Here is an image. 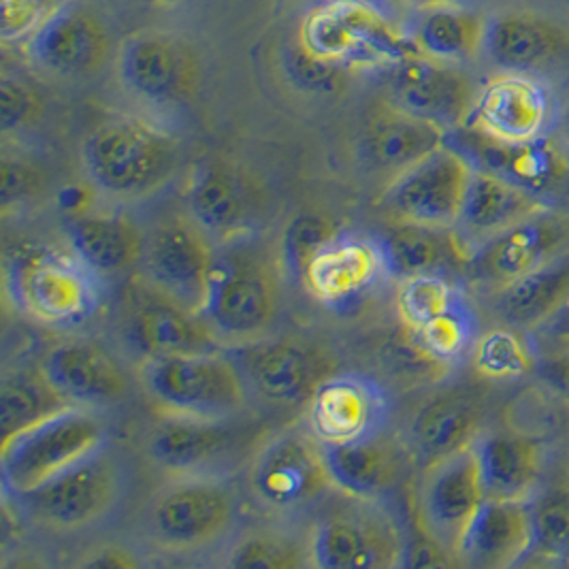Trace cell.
I'll return each mask as SVG.
<instances>
[{
	"label": "cell",
	"mask_w": 569,
	"mask_h": 569,
	"mask_svg": "<svg viewBox=\"0 0 569 569\" xmlns=\"http://www.w3.org/2000/svg\"><path fill=\"white\" fill-rule=\"evenodd\" d=\"M348 69L322 62L299 46L288 56V73L301 88L311 92H336L341 88Z\"/></svg>",
	"instance_id": "obj_47"
},
{
	"label": "cell",
	"mask_w": 569,
	"mask_h": 569,
	"mask_svg": "<svg viewBox=\"0 0 569 569\" xmlns=\"http://www.w3.org/2000/svg\"><path fill=\"white\" fill-rule=\"evenodd\" d=\"M333 487L357 501H380L401 480V443L382 431L346 443H322Z\"/></svg>",
	"instance_id": "obj_29"
},
{
	"label": "cell",
	"mask_w": 569,
	"mask_h": 569,
	"mask_svg": "<svg viewBox=\"0 0 569 569\" xmlns=\"http://www.w3.org/2000/svg\"><path fill=\"white\" fill-rule=\"evenodd\" d=\"M239 517L233 487L216 476H178L146 506L148 538L173 552H192L220 542Z\"/></svg>",
	"instance_id": "obj_8"
},
{
	"label": "cell",
	"mask_w": 569,
	"mask_h": 569,
	"mask_svg": "<svg viewBox=\"0 0 569 569\" xmlns=\"http://www.w3.org/2000/svg\"><path fill=\"white\" fill-rule=\"evenodd\" d=\"M485 53L510 73H533L569 56V28L529 9H510L487 22Z\"/></svg>",
	"instance_id": "obj_27"
},
{
	"label": "cell",
	"mask_w": 569,
	"mask_h": 569,
	"mask_svg": "<svg viewBox=\"0 0 569 569\" xmlns=\"http://www.w3.org/2000/svg\"><path fill=\"white\" fill-rule=\"evenodd\" d=\"M412 336L433 359L448 365L461 357L469 346L473 336V316L461 297L450 310L427 322Z\"/></svg>",
	"instance_id": "obj_41"
},
{
	"label": "cell",
	"mask_w": 569,
	"mask_h": 569,
	"mask_svg": "<svg viewBox=\"0 0 569 569\" xmlns=\"http://www.w3.org/2000/svg\"><path fill=\"white\" fill-rule=\"evenodd\" d=\"M568 2H569V0H568Z\"/></svg>",
	"instance_id": "obj_55"
},
{
	"label": "cell",
	"mask_w": 569,
	"mask_h": 569,
	"mask_svg": "<svg viewBox=\"0 0 569 569\" xmlns=\"http://www.w3.org/2000/svg\"><path fill=\"white\" fill-rule=\"evenodd\" d=\"M306 563L303 552L297 543L290 542L284 536L259 531L241 538L231 552L229 566L233 568L286 569L301 568Z\"/></svg>",
	"instance_id": "obj_44"
},
{
	"label": "cell",
	"mask_w": 569,
	"mask_h": 569,
	"mask_svg": "<svg viewBox=\"0 0 569 569\" xmlns=\"http://www.w3.org/2000/svg\"><path fill=\"white\" fill-rule=\"evenodd\" d=\"M7 286L28 318L48 327H79L103 306V278L67 248L24 243L7 262Z\"/></svg>",
	"instance_id": "obj_4"
},
{
	"label": "cell",
	"mask_w": 569,
	"mask_h": 569,
	"mask_svg": "<svg viewBox=\"0 0 569 569\" xmlns=\"http://www.w3.org/2000/svg\"><path fill=\"white\" fill-rule=\"evenodd\" d=\"M43 113L41 94L24 79L4 76L0 81V120L2 130L13 132L34 124Z\"/></svg>",
	"instance_id": "obj_45"
},
{
	"label": "cell",
	"mask_w": 569,
	"mask_h": 569,
	"mask_svg": "<svg viewBox=\"0 0 569 569\" xmlns=\"http://www.w3.org/2000/svg\"><path fill=\"white\" fill-rule=\"evenodd\" d=\"M231 422L164 415L146 438V455L173 476H211L209 469L224 466L239 448Z\"/></svg>",
	"instance_id": "obj_26"
},
{
	"label": "cell",
	"mask_w": 569,
	"mask_h": 569,
	"mask_svg": "<svg viewBox=\"0 0 569 569\" xmlns=\"http://www.w3.org/2000/svg\"><path fill=\"white\" fill-rule=\"evenodd\" d=\"M248 487L260 508L295 515L333 489L325 446L310 429H288L264 441L248 469Z\"/></svg>",
	"instance_id": "obj_9"
},
{
	"label": "cell",
	"mask_w": 569,
	"mask_h": 569,
	"mask_svg": "<svg viewBox=\"0 0 569 569\" xmlns=\"http://www.w3.org/2000/svg\"><path fill=\"white\" fill-rule=\"evenodd\" d=\"M473 164L448 141L392 178L382 206L392 222L452 231L459 222Z\"/></svg>",
	"instance_id": "obj_11"
},
{
	"label": "cell",
	"mask_w": 569,
	"mask_h": 569,
	"mask_svg": "<svg viewBox=\"0 0 569 569\" xmlns=\"http://www.w3.org/2000/svg\"><path fill=\"white\" fill-rule=\"evenodd\" d=\"M568 254L569 211L542 208L476 248L469 269L476 282L499 290Z\"/></svg>",
	"instance_id": "obj_16"
},
{
	"label": "cell",
	"mask_w": 569,
	"mask_h": 569,
	"mask_svg": "<svg viewBox=\"0 0 569 569\" xmlns=\"http://www.w3.org/2000/svg\"><path fill=\"white\" fill-rule=\"evenodd\" d=\"M446 141L461 150L476 169L491 171L533 194L550 192L568 180L569 156L546 134L525 143H503L478 130L459 127L448 132Z\"/></svg>",
	"instance_id": "obj_22"
},
{
	"label": "cell",
	"mask_w": 569,
	"mask_h": 569,
	"mask_svg": "<svg viewBox=\"0 0 569 569\" xmlns=\"http://www.w3.org/2000/svg\"><path fill=\"white\" fill-rule=\"evenodd\" d=\"M448 132L385 101L365 129V154L389 181L446 143Z\"/></svg>",
	"instance_id": "obj_33"
},
{
	"label": "cell",
	"mask_w": 569,
	"mask_h": 569,
	"mask_svg": "<svg viewBox=\"0 0 569 569\" xmlns=\"http://www.w3.org/2000/svg\"><path fill=\"white\" fill-rule=\"evenodd\" d=\"M218 243L190 213H169L146 229L139 262L141 280L201 311Z\"/></svg>",
	"instance_id": "obj_10"
},
{
	"label": "cell",
	"mask_w": 569,
	"mask_h": 569,
	"mask_svg": "<svg viewBox=\"0 0 569 569\" xmlns=\"http://www.w3.org/2000/svg\"><path fill=\"white\" fill-rule=\"evenodd\" d=\"M536 331H540L550 343H569V303L552 313Z\"/></svg>",
	"instance_id": "obj_50"
},
{
	"label": "cell",
	"mask_w": 569,
	"mask_h": 569,
	"mask_svg": "<svg viewBox=\"0 0 569 569\" xmlns=\"http://www.w3.org/2000/svg\"><path fill=\"white\" fill-rule=\"evenodd\" d=\"M139 382L162 415L199 420H234L252 395L227 350L148 357L139 367Z\"/></svg>",
	"instance_id": "obj_5"
},
{
	"label": "cell",
	"mask_w": 569,
	"mask_h": 569,
	"mask_svg": "<svg viewBox=\"0 0 569 569\" xmlns=\"http://www.w3.org/2000/svg\"><path fill=\"white\" fill-rule=\"evenodd\" d=\"M310 557L316 568L387 569L403 566L406 543L389 515L357 506L318 522Z\"/></svg>",
	"instance_id": "obj_17"
},
{
	"label": "cell",
	"mask_w": 569,
	"mask_h": 569,
	"mask_svg": "<svg viewBox=\"0 0 569 569\" xmlns=\"http://www.w3.org/2000/svg\"><path fill=\"white\" fill-rule=\"evenodd\" d=\"M118 78L139 103L176 109L188 104L201 86L197 50L169 32H134L118 53Z\"/></svg>",
	"instance_id": "obj_12"
},
{
	"label": "cell",
	"mask_w": 569,
	"mask_h": 569,
	"mask_svg": "<svg viewBox=\"0 0 569 569\" xmlns=\"http://www.w3.org/2000/svg\"><path fill=\"white\" fill-rule=\"evenodd\" d=\"M127 336L143 359L222 352L224 348L199 311L181 306L143 280L141 290L130 295Z\"/></svg>",
	"instance_id": "obj_23"
},
{
	"label": "cell",
	"mask_w": 569,
	"mask_h": 569,
	"mask_svg": "<svg viewBox=\"0 0 569 569\" xmlns=\"http://www.w3.org/2000/svg\"><path fill=\"white\" fill-rule=\"evenodd\" d=\"M552 111V94L540 79L503 71L478 90L466 127L503 143H525L546 132Z\"/></svg>",
	"instance_id": "obj_21"
},
{
	"label": "cell",
	"mask_w": 569,
	"mask_h": 569,
	"mask_svg": "<svg viewBox=\"0 0 569 569\" xmlns=\"http://www.w3.org/2000/svg\"><path fill=\"white\" fill-rule=\"evenodd\" d=\"M48 0H0V37L4 43L30 39L50 16Z\"/></svg>",
	"instance_id": "obj_46"
},
{
	"label": "cell",
	"mask_w": 569,
	"mask_h": 569,
	"mask_svg": "<svg viewBox=\"0 0 569 569\" xmlns=\"http://www.w3.org/2000/svg\"><path fill=\"white\" fill-rule=\"evenodd\" d=\"M416 11L418 18L410 30V39L418 53L448 64H461L485 52L489 20L480 13L461 2L433 4Z\"/></svg>",
	"instance_id": "obj_35"
},
{
	"label": "cell",
	"mask_w": 569,
	"mask_h": 569,
	"mask_svg": "<svg viewBox=\"0 0 569 569\" xmlns=\"http://www.w3.org/2000/svg\"><path fill=\"white\" fill-rule=\"evenodd\" d=\"M389 415V392L373 376L333 371L308 401V429L322 443H346L382 431Z\"/></svg>",
	"instance_id": "obj_20"
},
{
	"label": "cell",
	"mask_w": 569,
	"mask_h": 569,
	"mask_svg": "<svg viewBox=\"0 0 569 569\" xmlns=\"http://www.w3.org/2000/svg\"><path fill=\"white\" fill-rule=\"evenodd\" d=\"M127 487L124 459L104 441L39 489L16 499L34 522L53 531H79L109 517L122 503Z\"/></svg>",
	"instance_id": "obj_6"
},
{
	"label": "cell",
	"mask_w": 569,
	"mask_h": 569,
	"mask_svg": "<svg viewBox=\"0 0 569 569\" xmlns=\"http://www.w3.org/2000/svg\"><path fill=\"white\" fill-rule=\"evenodd\" d=\"M227 355L239 365L250 392L284 408L308 403L318 385L336 371L325 350L297 337H262L227 348Z\"/></svg>",
	"instance_id": "obj_14"
},
{
	"label": "cell",
	"mask_w": 569,
	"mask_h": 569,
	"mask_svg": "<svg viewBox=\"0 0 569 569\" xmlns=\"http://www.w3.org/2000/svg\"><path fill=\"white\" fill-rule=\"evenodd\" d=\"M88 181L111 201L134 203L160 192L180 167V143L141 118H118L81 146Z\"/></svg>",
	"instance_id": "obj_2"
},
{
	"label": "cell",
	"mask_w": 569,
	"mask_h": 569,
	"mask_svg": "<svg viewBox=\"0 0 569 569\" xmlns=\"http://www.w3.org/2000/svg\"><path fill=\"white\" fill-rule=\"evenodd\" d=\"M378 246L389 278L406 280L420 273H438L461 243L448 231L395 222L389 233L378 239Z\"/></svg>",
	"instance_id": "obj_37"
},
{
	"label": "cell",
	"mask_w": 569,
	"mask_h": 569,
	"mask_svg": "<svg viewBox=\"0 0 569 569\" xmlns=\"http://www.w3.org/2000/svg\"><path fill=\"white\" fill-rule=\"evenodd\" d=\"M533 548L557 561H569V489H552L531 508Z\"/></svg>",
	"instance_id": "obj_42"
},
{
	"label": "cell",
	"mask_w": 569,
	"mask_h": 569,
	"mask_svg": "<svg viewBox=\"0 0 569 569\" xmlns=\"http://www.w3.org/2000/svg\"><path fill=\"white\" fill-rule=\"evenodd\" d=\"M104 441L109 438L103 420L92 415L90 408L67 406L46 416L2 440L0 467L4 492L18 497L39 489Z\"/></svg>",
	"instance_id": "obj_7"
},
{
	"label": "cell",
	"mask_w": 569,
	"mask_h": 569,
	"mask_svg": "<svg viewBox=\"0 0 569 569\" xmlns=\"http://www.w3.org/2000/svg\"><path fill=\"white\" fill-rule=\"evenodd\" d=\"M563 463H566V469L569 471V438L566 446H563Z\"/></svg>",
	"instance_id": "obj_53"
},
{
	"label": "cell",
	"mask_w": 569,
	"mask_h": 569,
	"mask_svg": "<svg viewBox=\"0 0 569 569\" xmlns=\"http://www.w3.org/2000/svg\"><path fill=\"white\" fill-rule=\"evenodd\" d=\"M473 367L482 378L510 380L533 369V359L515 329H492L480 337Z\"/></svg>",
	"instance_id": "obj_40"
},
{
	"label": "cell",
	"mask_w": 569,
	"mask_h": 569,
	"mask_svg": "<svg viewBox=\"0 0 569 569\" xmlns=\"http://www.w3.org/2000/svg\"><path fill=\"white\" fill-rule=\"evenodd\" d=\"M67 406L73 403L53 389L41 369L7 373L0 385L2 436L9 438Z\"/></svg>",
	"instance_id": "obj_38"
},
{
	"label": "cell",
	"mask_w": 569,
	"mask_h": 569,
	"mask_svg": "<svg viewBox=\"0 0 569 569\" xmlns=\"http://www.w3.org/2000/svg\"><path fill=\"white\" fill-rule=\"evenodd\" d=\"M387 71L389 103L446 132L466 127L480 88L457 64L416 52Z\"/></svg>",
	"instance_id": "obj_18"
},
{
	"label": "cell",
	"mask_w": 569,
	"mask_h": 569,
	"mask_svg": "<svg viewBox=\"0 0 569 569\" xmlns=\"http://www.w3.org/2000/svg\"><path fill=\"white\" fill-rule=\"evenodd\" d=\"M282 250L260 233L218 243L201 306L222 346L271 336L282 308Z\"/></svg>",
	"instance_id": "obj_1"
},
{
	"label": "cell",
	"mask_w": 569,
	"mask_h": 569,
	"mask_svg": "<svg viewBox=\"0 0 569 569\" xmlns=\"http://www.w3.org/2000/svg\"><path fill=\"white\" fill-rule=\"evenodd\" d=\"M186 209L216 243L259 233L269 213L267 192L254 173L224 158H211L194 169Z\"/></svg>",
	"instance_id": "obj_13"
},
{
	"label": "cell",
	"mask_w": 569,
	"mask_h": 569,
	"mask_svg": "<svg viewBox=\"0 0 569 569\" xmlns=\"http://www.w3.org/2000/svg\"><path fill=\"white\" fill-rule=\"evenodd\" d=\"M533 369L543 387L569 408V343H552V350L543 352Z\"/></svg>",
	"instance_id": "obj_49"
},
{
	"label": "cell",
	"mask_w": 569,
	"mask_h": 569,
	"mask_svg": "<svg viewBox=\"0 0 569 569\" xmlns=\"http://www.w3.org/2000/svg\"><path fill=\"white\" fill-rule=\"evenodd\" d=\"M461 295L440 273H420L399 280L395 306L408 331L416 333L427 322L450 310Z\"/></svg>",
	"instance_id": "obj_39"
},
{
	"label": "cell",
	"mask_w": 569,
	"mask_h": 569,
	"mask_svg": "<svg viewBox=\"0 0 569 569\" xmlns=\"http://www.w3.org/2000/svg\"><path fill=\"white\" fill-rule=\"evenodd\" d=\"M43 176L34 164L24 158H4L2 160V206L20 203L34 192H39Z\"/></svg>",
	"instance_id": "obj_48"
},
{
	"label": "cell",
	"mask_w": 569,
	"mask_h": 569,
	"mask_svg": "<svg viewBox=\"0 0 569 569\" xmlns=\"http://www.w3.org/2000/svg\"><path fill=\"white\" fill-rule=\"evenodd\" d=\"M569 303V254L497 290L499 320L520 331H536Z\"/></svg>",
	"instance_id": "obj_36"
},
{
	"label": "cell",
	"mask_w": 569,
	"mask_h": 569,
	"mask_svg": "<svg viewBox=\"0 0 569 569\" xmlns=\"http://www.w3.org/2000/svg\"><path fill=\"white\" fill-rule=\"evenodd\" d=\"M533 548L531 508L515 499H485L457 548L469 568L506 569Z\"/></svg>",
	"instance_id": "obj_28"
},
{
	"label": "cell",
	"mask_w": 569,
	"mask_h": 569,
	"mask_svg": "<svg viewBox=\"0 0 569 569\" xmlns=\"http://www.w3.org/2000/svg\"><path fill=\"white\" fill-rule=\"evenodd\" d=\"M297 46L341 69H390L418 52L373 0H322L301 18Z\"/></svg>",
	"instance_id": "obj_3"
},
{
	"label": "cell",
	"mask_w": 569,
	"mask_h": 569,
	"mask_svg": "<svg viewBox=\"0 0 569 569\" xmlns=\"http://www.w3.org/2000/svg\"><path fill=\"white\" fill-rule=\"evenodd\" d=\"M337 231L336 224L318 213H301L297 216L288 227H286L284 237L280 241L282 250V260L288 273H292L297 280H301L306 264L310 262L311 257L327 243L331 241Z\"/></svg>",
	"instance_id": "obj_43"
},
{
	"label": "cell",
	"mask_w": 569,
	"mask_h": 569,
	"mask_svg": "<svg viewBox=\"0 0 569 569\" xmlns=\"http://www.w3.org/2000/svg\"><path fill=\"white\" fill-rule=\"evenodd\" d=\"M64 237L67 248L104 280L139 267L146 229L120 211H86L67 220Z\"/></svg>",
	"instance_id": "obj_30"
},
{
	"label": "cell",
	"mask_w": 569,
	"mask_h": 569,
	"mask_svg": "<svg viewBox=\"0 0 569 569\" xmlns=\"http://www.w3.org/2000/svg\"><path fill=\"white\" fill-rule=\"evenodd\" d=\"M546 208L538 194L503 180L491 171L476 169L467 186L466 201L455 231L459 243L482 246L508 229H512L531 213Z\"/></svg>",
	"instance_id": "obj_31"
},
{
	"label": "cell",
	"mask_w": 569,
	"mask_h": 569,
	"mask_svg": "<svg viewBox=\"0 0 569 569\" xmlns=\"http://www.w3.org/2000/svg\"><path fill=\"white\" fill-rule=\"evenodd\" d=\"M416 499L422 533L457 557L471 518L487 499L473 446L425 467Z\"/></svg>",
	"instance_id": "obj_15"
},
{
	"label": "cell",
	"mask_w": 569,
	"mask_h": 569,
	"mask_svg": "<svg viewBox=\"0 0 569 569\" xmlns=\"http://www.w3.org/2000/svg\"><path fill=\"white\" fill-rule=\"evenodd\" d=\"M408 4H412L415 9H425V7H433V4H446V2H461V0H403Z\"/></svg>",
	"instance_id": "obj_51"
},
{
	"label": "cell",
	"mask_w": 569,
	"mask_h": 569,
	"mask_svg": "<svg viewBox=\"0 0 569 569\" xmlns=\"http://www.w3.org/2000/svg\"><path fill=\"white\" fill-rule=\"evenodd\" d=\"M385 278L389 273L378 241L352 233H337L327 241L301 276L311 297L337 311L359 306Z\"/></svg>",
	"instance_id": "obj_24"
},
{
	"label": "cell",
	"mask_w": 569,
	"mask_h": 569,
	"mask_svg": "<svg viewBox=\"0 0 569 569\" xmlns=\"http://www.w3.org/2000/svg\"><path fill=\"white\" fill-rule=\"evenodd\" d=\"M28 58L56 78H90L111 56V37L103 20L86 4L67 0L27 39Z\"/></svg>",
	"instance_id": "obj_19"
},
{
	"label": "cell",
	"mask_w": 569,
	"mask_h": 569,
	"mask_svg": "<svg viewBox=\"0 0 569 569\" xmlns=\"http://www.w3.org/2000/svg\"><path fill=\"white\" fill-rule=\"evenodd\" d=\"M480 418L482 410L471 395L461 390L441 392L412 418L408 429L410 446L422 466H431L471 446L480 436Z\"/></svg>",
	"instance_id": "obj_34"
},
{
	"label": "cell",
	"mask_w": 569,
	"mask_h": 569,
	"mask_svg": "<svg viewBox=\"0 0 569 569\" xmlns=\"http://www.w3.org/2000/svg\"><path fill=\"white\" fill-rule=\"evenodd\" d=\"M156 7H178L183 0H150Z\"/></svg>",
	"instance_id": "obj_52"
},
{
	"label": "cell",
	"mask_w": 569,
	"mask_h": 569,
	"mask_svg": "<svg viewBox=\"0 0 569 569\" xmlns=\"http://www.w3.org/2000/svg\"><path fill=\"white\" fill-rule=\"evenodd\" d=\"M471 446L489 499L525 501L540 482L543 452L533 436L510 427L508 431L480 433Z\"/></svg>",
	"instance_id": "obj_32"
},
{
	"label": "cell",
	"mask_w": 569,
	"mask_h": 569,
	"mask_svg": "<svg viewBox=\"0 0 569 569\" xmlns=\"http://www.w3.org/2000/svg\"><path fill=\"white\" fill-rule=\"evenodd\" d=\"M39 369L53 389L73 406L109 408L129 397L127 369L92 339H64L53 343L39 362Z\"/></svg>",
	"instance_id": "obj_25"
},
{
	"label": "cell",
	"mask_w": 569,
	"mask_h": 569,
	"mask_svg": "<svg viewBox=\"0 0 569 569\" xmlns=\"http://www.w3.org/2000/svg\"><path fill=\"white\" fill-rule=\"evenodd\" d=\"M568 132H569V116H568Z\"/></svg>",
	"instance_id": "obj_54"
}]
</instances>
